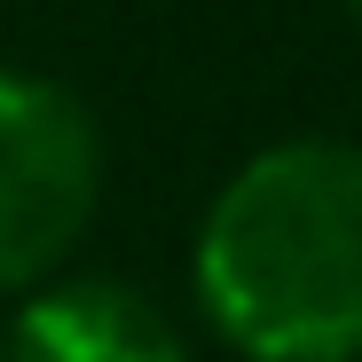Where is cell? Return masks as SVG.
Returning a JSON list of instances; mask_svg holds the SVG:
<instances>
[{"label": "cell", "instance_id": "cell-1", "mask_svg": "<svg viewBox=\"0 0 362 362\" xmlns=\"http://www.w3.org/2000/svg\"><path fill=\"white\" fill-rule=\"evenodd\" d=\"M197 299L245 362H362V150L245 158L197 228Z\"/></svg>", "mask_w": 362, "mask_h": 362}, {"label": "cell", "instance_id": "cell-2", "mask_svg": "<svg viewBox=\"0 0 362 362\" xmlns=\"http://www.w3.org/2000/svg\"><path fill=\"white\" fill-rule=\"evenodd\" d=\"M103 189V134L71 87L0 71V291L71 252Z\"/></svg>", "mask_w": 362, "mask_h": 362}, {"label": "cell", "instance_id": "cell-3", "mask_svg": "<svg viewBox=\"0 0 362 362\" xmlns=\"http://www.w3.org/2000/svg\"><path fill=\"white\" fill-rule=\"evenodd\" d=\"M8 362H189V346L142 291L110 276H79L40 291L16 315Z\"/></svg>", "mask_w": 362, "mask_h": 362}, {"label": "cell", "instance_id": "cell-4", "mask_svg": "<svg viewBox=\"0 0 362 362\" xmlns=\"http://www.w3.org/2000/svg\"><path fill=\"white\" fill-rule=\"evenodd\" d=\"M346 8H354V16H362V0H346Z\"/></svg>", "mask_w": 362, "mask_h": 362}]
</instances>
